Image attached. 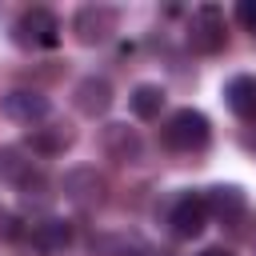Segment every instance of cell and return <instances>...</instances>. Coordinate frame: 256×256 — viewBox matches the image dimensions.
<instances>
[{
  "mask_svg": "<svg viewBox=\"0 0 256 256\" xmlns=\"http://www.w3.org/2000/svg\"><path fill=\"white\" fill-rule=\"evenodd\" d=\"M160 140H164L172 152H200V148H208V140H212V124H208V116H204L200 108H176V112L164 120Z\"/></svg>",
  "mask_w": 256,
  "mask_h": 256,
  "instance_id": "cell-1",
  "label": "cell"
},
{
  "mask_svg": "<svg viewBox=\"0 0 256 256\" xmlns=\"http://www.w3.org/2000/svg\"><path fill=\"white\" fill-rule=\"evenodd\" d=\"M228 44V24H224V12L216 4H200L188 20V48L200 52V56H216L220 48Z\"/></svg>",
  "mask_w": 256,
  "mask_h": 256,
  "instance_id": "cell-2",
  "label": "cell"
},
{
  "mask_svg": "<svg viewBox=\"0 0 256 256\" xmlns=\"http://www.w3.org/2000/svg\"><path fill=\"white\" fill-rule=\"evenodd\" d=\"M12 40L20 48H56L60 44V20L52 8H28L12 24Z\"/></svg>",
  "mask_w": 256,
  "mask_h": 256,
  "instance_id": "cell-3",
  "label": "cell"
},
{
  "mask_svg": "<svg viewBox=\"0 0 256 256\" xmlns=\"http://www.w3.org/2000/svg\"><path fill=\"white\" fill-rule=\"evenodd\" d=\"M116 24H120V16H116V8H108V4H84V8H76V16H72V32H76V40L88 44V48L112 40Z\"/></svg>",
  "mask_w": 256,
  "mask_h": 256,
  "instance_id": "cell-4",
  "label": "cell"
},
{
  "mask_svg": "<svg viewBox=\"0 0 256 256\" xmlns=\"http://www.w3.org/2000/svg\"><path fill=\"white\" fill-rule=\"evenodd\" d=\"M0 112L8 116V120H16V124H40V120H48V112H52V100L44 96V92H36V88H12V92H4L0 96Z\"/></svg>",
  "mask_w": 256,
  "mask_h": 256,
  "instance_id": "cell-5",
  "label": "cell"
},
{
  "mask_svg": "<svg viewBox=\"0 0 256 256\" xmlns=\"http://www.w3.org/2000/svg\"><path fill=\"white\" fill-rule=\"evenodd\" d=\"M60 192H64L72 204H80V208H96V204H104L108 184H104V176H100L92 164H80V168H68V172H64Z\"/></svg>",
  "mask_w": 256,
  "mask_h": 256,
  "instance_id": "cell-6",
  "label": "cell"
},
{
  "mask_svg": "<svg viewBox=\"0 0 256 256\" xmlns=\"http://www.w3.org/2000/svg\"><path fill=\"white\" fill-rule=\"evenodd\" d=\"M100 148H104V156L116 160V164H136V160L144 156V140H140V132L128 128V124H104Z\"/></svg>",
  "mask_w": 256,
  "mask_h": 256,
  "instance_id": "cell-7",
  "label": "cell"
},
{
  "mask_svg": "<svg viewBox=\"0 0 256 256\" xmlns=\"http://www.w3.org/2000/svg\"><path fill=\"white\" fill-rule=\"evenodd\" d=\"M168 224H172V236H180V240H196V236L204 232V224H208L204 200L192 196V192L176 196V204H172V212H168Z\"/></svg>",
  "mask_w": 256,
  "mask_h": 256,
  "instance_id": "cell-8",
  "label": "cell"
},
{
  "mask_svg": "<svg viewBox=\"0 0 256 256\" xmlns=\"http://www.w3.org/2000/svg\"><path fill=\"white\" fill-rule=\"evenodd\" d=\"M200 200H204V212H208V216H216V220H224V224L240 220V216H244V208H248V196H244V188H240V184H212Z\"/></svg>",
  "mask_w": 256,
  "mask_h": 256,
  "instance_id": "cell-9",
  "label": "cell"
},
{
  "mask_svg": "<svg viewBox=\"0 0 256 256\" xmlns=\"http://www.w3.org/2000/svg\"><path fill=\"white\" fill-rule=\"evenodd\" d=\"M112 100H116V96H112V84H108L104 76H84V80L72 88L76 112H80V116H92V120L104 116V112L112 108Z\"/></svg>",
  "mask_w": 256,
  "mask_h": 256,
  "instance_id": "cell-10",
  "label": "cell"
},
{
  "mask_svg": "<svg viewBox=\"0 0 256 256\" xmlns=\"http://www.w3.org/2000/svg\"><path fill=\"white\" fill-rule=\"evenodd\" d=\"M28 240H32V248H36V252L56 256V252H64V248L72 244V224H68V220H60V216H44V220H36V224H32Z\"/></svg>",
  "mask_w": 256,
  "mask_h": 256,
  "instance_id": "cell-11",
  "label": "cell"
},
{
  "mask_svg": "<svg viewBox=\"0 0 256 256\" xmlns=\"http://www.w3.org/2000/svg\"><path fill=\"white\" fill-rule=\"evenodd\" d=\"M224 104H228V112H232L236 120L256 124V76H248V72L232 76V80L224 84Z\"/></svg>",
  "mask_w": 256,
  "mask_h": 256,
  "instance_id": "cell-12",
  "label": "cell"
},
{
  "mask_svg": "<svg viewBox=\"0 0 256 256\" xmlns=\"http://www.w3.org/2000/svg\"><path fill=\"white\" fill-rule=\"evenodd\" d=\"M72 128L68 124H36L32 132H28V148L36 152V156H64L68 148H72Z\"/></svg>",
  "mask_w": 256,
  "mask_h": 256,
  "instance_id": "cell-13",
  "label": "cell"
},
{
  "mask_svg": "<svg viewBox=\"0 0 256 256\" xmlns=\"http://www.w3.org/2000/svg\"><path fill=\"white\" fill-rule=\"evenodd\" d=\"M128 108L136 120H156L160 108H164V88L160 84H136L128 92Z\"/></svg>",
  "mask_w": 256,
  "mask_h": 256,
  "instance_id": "cell-14",
  "label": "cell"
},
{
  "mask_svg": "<svg viewBox=\"0 0 256 256\" xmlns=\"http://www.w3.org/2000/svg\"><path fill=\"white\" fill-rule=\"evenodd\" d=\"M32 172H36V168H32V160L24 156V148H16V144H4V148H0V180H4V184H16V188H20Z\"/></svg>",
  "mask_w": 256,
  "mask_h": 256,
  "instance_id": "cell-15",
  "label": "cell"
},
{
  "mask_svg": "<svg viewBox=\"0 0 256 256\" xmlns=\"http://www.w3.org/2000/svg\"><path fill=\"white\" fill-rule=\"evenodd\" d=\"M16 236H20V220H16L12 208L0 204V240H16Z\"/></svg>",
  "mask_w": 256,
  "mask_h": 256,
  "instance_id": "cell-16",
  "label": "cell"
},
{
  "mask_svg": "<svg viewBox=\"0 0 256 256\" xmlns=\"http://www.w3.org/2000/svg\"><path fill=\"white\" fill-rule=\"evenodd\" d=\"M236 20L256 36V0H240V4H236Z\"/></svg>",
  "mask_w": 256,
  "mask_h": 256,
  "instance_id": "cell-17",
  "label": "cell"
},
{
  "mask_svg": "<svg viewBox=\"0 0 256 256\" xmlns=\"http://www.w3.org/2000/svg\"><path fill=\"white\" fill-rule=\"evenodd\" d=\"M196 256H232L228 248H204V252H196Z\"/></svg>",
  "mask_w": 256,
  "mask_h": 256,
  "instance_id": "cell-18",
  "label": "cell"
}]
</instances>
